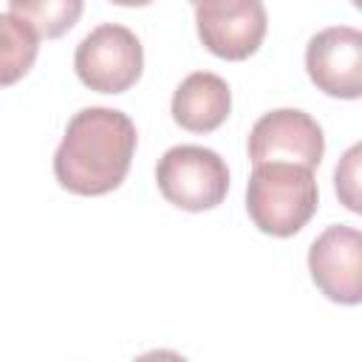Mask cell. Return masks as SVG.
Returning <instances> with one entry per match:
<instances>
[{"mask_svg":"<svg viewBox=\"0 0 362 362\" xmlns=\"http://www.w3.org/2000/svg\"><path fill=\"white\" fill-rule=\"evenodd\" d=\"M136 124L113 107L74 113L54 153V178L74 195H107L130 173L136 156Z\"/></svg>","mask_w":362,"mask_h":362,"instance_id":"6da1fadb","label":"cell"},{"mask_svg":"<svg viewBox=\"0 0 362 362\" xmlns=\"http://www.w3.org/2000/svg\"><path fill=\"white\" fill-rule=\"evenodd\" d=\"M317 204L320 189L314 181V170L288 161L252 164V175L246 184V212L263 235H297L314 218Z\"/></svg>","mask_w":362,"mask_h":362,"instance_id":"7a4b0ae2","label":"cell"},{"mask_svg":"<svg viewBox=\"0 0 362 362\" xmlns=\"http://www.w3.org/2000/svg\"><path fill=\"white\" fill-rule=\"evenodd\" d=\"M161 195L184 212H206L223 204L229 192L226 161L201 144H175L156 164Z\"/></svg>","mask_w":362,"mask_h":362,"instance_id":"3957f363","label":"cell"},{"mask_svg":"<svg viewBox=\"0 0 362 362\" xmlns=\"http://www.w3.org/2000/svg\"><path fill=\"white\" fill-rule=\"evenodd\" d=\"M144 68V51L139 37L119 25L102 23L82 37L74 54V71L85 88L96 93H124L130 90Z\"/></svg>","mask_w":362,"mask_h":362,"instance_id":"277c9868","label":"cell"},{"mask_svg":"<svg viewBox=\"0 0 362 362\" xmlns=\"http://www.w3.org/2000/svg\"><path fill=\"white\" fill-rule=\"evenodd\" d=\"M195 28L209 54L240 62L263 45L269 17L263 0H198Z\"/></svg>","mask_w":362,"mask_h":362,"instance_id":"5b68a950","label":"cell"},{"mask_svg":"<svg viewBox=\"0 0 362 362\" xmlns=\"http://www.w3.org/2000/svg\"><path fill=\"white\" fill-rule=\"evenodd\" d=\"M325 153V136L317 119L303 110L280 107L263 113L249 130V161H288L300 167H320Z\"/></svg>","mask_w":362,"mask_h":362,"instance_id":"8992f818","label":"cell"},{"mask_svg":"<svg viewBox=\"0 0 362 362\" xmlns=\"http://www.w3.org/2000/svg\"><path fill=\"white\" fill-rule=\"evenodd\" d=\"M308 79L334 99L362 96V34L354 25L317 31L305 45Z\"/></svg>","mask_w":362,"mask_h":362,"instance_id":"52a82bcc","label":"cell"},{"mask_svg":"<svg viewBox=\"0 0 362 362\" xmlns=\"http://www.w3.org/2000/svg\"><path fill=\"white\" fill-rule=\"evenodd\" d=\"M308 272L314 286L339 305L362 300V235L354 226L334 223L308 249Z\"/></svg>","mask_w":362,"mask_h":362,"instance_id":"ba28073f","label":"cell"},{"mask_svg":"<svg viewBox=\"0 0 362 362\" xmlns=\"http://www.w3.org/2000/svg\"><path fill=\"white\" fill-rule=\"evenodd\" d=\"M170 110L181 130L212 133L226 122L232 110V90L218 74L195 71L175 88Z\"/></svg>","mask_w":362,"mask_h":362,"instance_id":"9c48e42d","label":"cell"},{"mask_svg":"<svg viewBox=\"0 0 362 362\" xmlns=\"http://www.w3.org/2000/svg\"><path fill=\"white\" fill-rule=\"evenodd\" d=\"M40 37L14 14H0V88L20 82L37 62Z\"/></svg>","mask_w":362,"mask_h":362,"instance_id":"30bf717a","label":"cell"},{"mask_svg":"<svg viewBox=\"0 0 362 362\" xmlns=\"http://www.w3.org/2000/svg\"><path fill=\"white\" fill-rule=\"evenodd\" d=\"M8 8L40 40H57L82 17V0H8Z\"/></svg>","mask_w":362,"mask_h":362,"instance_id":"8fae6325","label":"cell"},{"mask_svg":"<svg viewBox=\"0 0 362 362\" xmlns=\"http://www.w3.org/2000/svg\"><path fill=\"white\" fill-rule=\"evenodd\" d=\"M356 178H359V147H351L342 158V164H337L334 181H337V195L342 198V204L351 212H359V195H356Z\"/></svg>","mask_w":362,"mask_h":362,"instance_id":"7c38bea8","label":"cell"},{"mask_svg":"<svg viewBox=\"0 0 362 362\" xmlns=\"http://www.w3.org/2000/svg\"><path fill=\"white\" fill-rule=\"evenodd\" d=\"M116 6H127V8H136V6H150L153 0H110Z\"/></svg>","mask_w":362,"mask_h":362,"instance_id":"4fadbf2b","label":"cell"},{"mask_svg":"<svg viewBox=\"0 0 362 362\" xmlns=\"http://www.w3.org/2000/svg\"><path fill=\"white\" fill-rule=\"evenodd\" d=\"M189 3H198V0H189Z\"/></svg>","mask_w":362,"mask_h":362,"instance_id":"5bb4252c","label":"cell"}]
</instances>
